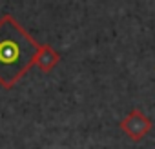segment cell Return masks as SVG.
Instances as JSON below:
<instances>
[{
  "instance_id": "cell-3",
  "label": "cell",
  "mask_w": 155,
  "mask_h": 149,
  "mask_svg": "<svg viewBox=\"0 0 155 149\" xmlns=\"http://www.w3.org/2000/svg\"><path fill=\"white\" fill-rule=\"evenodd\" d=\"M60 62V53L55 51L51 46L48 44H40V49L35 56V65L42 71V73H49L57 67V64Z\"/></svg>"
},
{
  "instance_id": "cell-2",
  "label": "cell",
  "mask_w": 155,
  "mask_h": 149,
  "mask_svg": "<svg viewBox=\"0 0 155 149\" xmlns=\"http://www.w3.org/2000/svg\"><path fill=\"white\" fill-rule=\"evenodd\" d=\"M120 129L124 131V135L128 138H131L133 142L142 140L153 127V122L140 111V109H131L122 120H120Z\"/></svg>"
},
{
  "instance_id": "cell-1",
  "label": "cell",
  "mask_w": 155,
  "mask_h": 149,
  "mask_svg": "<svg viewBox=\"0 0 155 149\" xmlns=\"http://www.w3.org/2000/svg\"><path fill=\"white\" fill-rule=\"evenodd\" d=\"M40 44L11 17L0 18V86L11 89L35 65Z\"/></svg>"
}]
</instances>
